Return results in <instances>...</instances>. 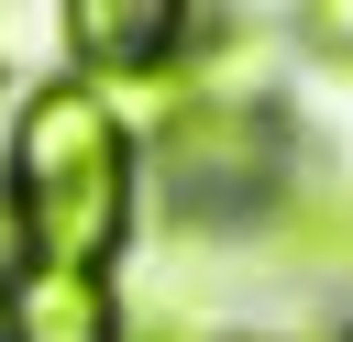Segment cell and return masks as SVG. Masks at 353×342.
Instances as JSON below:
<instances>
[{
    "mask_svg": "<svg viewBox=\"0 0 353 342\" xmlns=\"http://www.w3.org/2000/svg\"><path fill=\"white\" fill-rule=\"evenodd\" d=\"M0 210L22 265H77L99 276L132 232V121L99 77H44L11 110V154H0Z\"/></svg>",
    "mask_w": 353,
    "mask_h": 342,
    "instance_id": "cell-1",
    "label": "cell"
},
{
    "mask_svg": "<svg viewBox=\"0 0 353 342\" xmlns=\"http://www.w3.org/2000/svg\"><path fill=\"white\" fill-rule=\"evenodd\" d=\"M0 342H121V298L110 276H77V265H11Z\"/></svg>",
    "mask_w": 353,
    "mask_h": 342,
    "instance_id": "cell-2",
    "label": "cell"
},
{
    "mask_svg": "<svg viewBox=\"0 0 353 342\" xmlns=\"http://www.w3.org/2000/svg\"><path fill=\"white\" fill-rule=\"evenodd\" d=\"M66 44H77V77H143V66H176V44H188V11H165V0H88V11H66Z\"/></svg>",
    "mask_w": 353,
    "mask_h": 342,
    "instance_id": "cell-3",
    "label": "cell"
},
{
    "mask_svg": "<svg viewBox=\"0 0 353 342\" xmlns=\"http://www.w3.org/2000/svg\"><path fill=\"white\" fill-rule=\"evenodd\" d=\"M287 254H298V265H353V199H331V188L298 199V210H287Z\"/></svg>",
    "mask_w": 353,
    "mask_h": 342,
    "instance_id": "cell-4",
    "label": "cell"
},
{
    "mask_svg": "<svg viewBox=\"0 0 353 342\" xmlns=\"http://www.w3.org/2000/svg\"><path fill=\"white\" fill-rule=\"evenodd\" d=\"M309 44H320V55H342V66H353V0H331V11H309Z\"/></svg>",
    "mask_w": 353,
    "mask_h": 342,
    "instance_id": "cell-5",
    "label": "cell"
},
{
    "mask_svg": "<svg viewBox=\"0 0 353 342\" xmlns=\"http://www.w3.org/2000/svg\"><path fill=\"white\" fill-rule=\"evenodd\" d=\"M0 287H11V210H0Z\"/></svg>",
    "mask_w": 353,
    "mask_h": 342,
    "instance_id": "cell-6",
    "label": "cell"
}]
</instances>
